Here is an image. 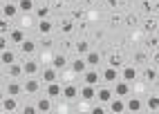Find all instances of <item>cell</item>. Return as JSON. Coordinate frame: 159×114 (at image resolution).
I'll list each match as a JSON object with an SVG mask.
<instances>
[{
	"instance_id": "1",
	"label": "cell",
	"mask_w": 159,
	"mask_h": 114,
	"mask_svg": "<svg viewBox=\"0 0 159 114\" xmlns=\"http://www.w3.org/2000/svg\"><path fill=\"white\" fill-rule=\"evenodd\" d=\"M99 81H101L99 67H88L83 72V83H88V85H99Z\"/></svg>"
},
{
	"instance_id": "2",
	"label": "cell",
	"mask_w": 159,
	"mask_h": 114,
	"mask_svg": "<svg viewBox=\"0 0 159 114\" xmlns=\"http://www.w3.org/2000/svg\"><path fill=\"white\" fill-rule=\"evenodd\" d=\"M79 96L81 101H94L97 99V85H88V83H83V87H79Z\"/></svg>"
},
{
	"instance_id": "3",
	"label": "cell",
	"mask_w": 159,
	"mask_h": 114,
	"mask_svg": "<svg viewBox=\"0 0 159 114\" xmlns=\"http://www.w3.org/2000/svg\"><path fill=\"white\" fill-rule=\"evenodd\" d=\"M119 74H121V69H116V67L110 65L108 69H103V72H101V78L108 83V85H114V83L119 81Z\"/></svg>"
},
{
	"instance_id": "4",
	"label": "cell",
	"mask_w": 159,
	"mask_h": 114,
	"mask_svg": "<svg viewBox=\"0 0 159 114\" xmlns=\"http://www.w3.org/2000/svg\"><path fill=\"white\" fill-rule=\"evenodd\" d=\"M18 14H20V11H18V2H16V0H9V2L2 5V18L11 20V18H16Z\"/></svg>"
},
{
	"instance_id": "5",
	"label": "cell",
	"mask_w": 159,
	"mask_h": 114,
	"mask_svg": "<svg viewBox=\"0 0 159 114\" xmlns=\"http://www.w3.org/2000/svg\"><path fill=\"white\" fill-rule=\"evenodd\" d=\"M112 96H114V90L112 87H99L97 85V99H99V103L108 105V103L112 101Z\"/></svg>"
},
{
	"instance_id": "6",
	"label": "cell",
	"mask_w": 159,
	"mask_h": 114,
	"mask_svg": "<svg viewBox=\"0 0 159 114\" xmlns=\"http://www.w3.org/2000/svg\"><path fill=\"white\" fill-rule=\"evenodd\" d=\"M112 90H114V96H121V99H123V96H128V94H130V83H128V81H123V78H119V81L114 83V87H112Z\"/></svg>"
},
{
	"instance_id": "7",
	"label": "cell",
	"mask_w": 159,
	"mask_h": 114,
	"mask_svg": "<svg viewBox=\"0 0 159 114\" xmlns=\"http://www.w3.org/2000/svg\"><path fill=\"white\" fill-rule=\"evenodd\" d=\"M23 92H25V87L20 85L16 78H11V81L7 83V87H5V94H9V96H20Z\"/></svg>"
},
{
	"instance_id": "8",
	"label": "cell",
	"mask_w": 159,
	"mask_h": 114,
	"mask_svg": "<svg viewBox=\"0 0 159 114\" xmlns=\"http://www.w3.org/2000/svg\"><path fill=\"white\" fill-rule=\"evenodd\" d=\"M108 112H114V114L125 112V101L121 96H112V101L108 103Z\"/></svg>"
},
{
	"instance_id": "9",
	"label": "cell",
	"mask_w": 159,
	"mask_h": 114,
	"mask_svg": "<svg viewBox=\"0 0 159 114\" xmlns=\"http://www.w3.org/2000/svg\"><path fill=\"white\" fill-rule=\"evenodd\" d=\"M45 92H47V96L49 99H58L61 96V92H63V85L56 81H52V83H45Z\"/></svg>"
},
{
	"instance_id": "10",
	"label": "cell",
	"mask_w": 159,
	"mask_h": 114,
	"mask_svg": "<svg viewBox=\"0 0 159 114\" xmlns=\"http://www.w3.org/2000/svg\"><path fill=\"white\" fill-rule=\"evenodd\" d=\"M7 38H9V43H14V45H20V43H23V40H25L27 36H25V32H23L20 27H16V29H9Z\"/></svg>"
},
{
	"instance_id": "11",
	"label": "cell",
	"mask_w": 159,
	"mask_h": 114,
	"mask_svg": "<svg viewBox=\"0 0 159 114\" xmlns=\"http://www.w3.org/2000/svg\"><path fill=\"white\" fill-rule=\"evenodd\" d=\"M0 107H2V112H16V110H18V101H16V96L5 94L2 103H0Z\"/></svg>"
},
{
	"instance_id": "12",
	"label": "cell",
	"mask_w": 159,
	"mask_h": 114,
	"mask_svg": "<svg viewBox=\"0 0 159 114\" xmlns=\"http://www.w3.org/2000/svg\"><path fill=\"white\" fill-rule=\"evenodd\" d=\"M7 76L9 78H20V76H25V69H23V65L20 63H11V65H7Z\"/></svg>"
},
{
	"instance_id": "13",
	"label": "cell",
	"mask_w": 159,
	"mask_h": 114,
	"mask_svg": "<svg viewBox=\"0 0 159 114\" xmlns=\"http://www.w3.org/2000/svg\"><path fill=\"white\" fill-rule=\"evenodd\" d=\"M61 96L65 99V101H74V99L79 96V87H76V85H72V83H70V85H63Z\"/></svg>"
},
{
	"instance_id": "14",
	"label": "cell",
	"mask_w": 159,
	"mask_h": 114,
	"mask_svg": "<svg viewBox=\"0 0 159 114\" xmlns=\"http://www.w3.org/2000/svg\"><path fill=\"white\" fill-rule=\"evenodd\" d=\"M121 78L128 81V83H134V81H137V67H134V65H125V67H121Z\"/></svg>"
},
{
	"instance_id": "15",
	"label": "cell",
	"mask_w": 159,
	"mask_h": 114,
	"mask_svg": "<svg viewBox=\"0 0 159 114\" xmlns=\"http://www.w3.org/2000/svg\"><path fill=\"white\" fill-rule=\"evenodd\" d=\"M25 94H36V92L40 90V81H36L34 76H27V83H25Z\"/></svg>"
},
{
	"instance_id": "16",
	"label": "cell",
	"mask_w": 159,
	"mask_h": 114,
	"mask_svg": "<svg viewBox=\"0 0 159 114\" xmlns=\"http://www.w3.org/2000/svg\"><path fill=\"white\" fill-rule=\"evenodd\" d=\"M23 69H25V76H36L38 72H40V67H38L36 60H25V63H23Z\"/></svg>"
},
{
	"instance_id": "17",
	"label": "cell",
	"mask_w": 159,
	"mask_h": 114,
	"mask_svg": "<svg viewBox=\"0 0 159 114\" xmlns=\"http://www.w3.org/2000/svg\"><path fill=\"white\" fill-rule=\"evenodd\" d=\"M141 107H143V103L139 99H134V96L125 101V112H132L134 114V112H141Z\"/></svg>"
},
{
	"instance_id": "18",
	"label": "cell",
	"mask_w": 159,
	"mask_h": 114,
	"mask_svg": "<svg viewBox=\"0 0 159 114\" xmlns=\"http://www.w3.org/2000/svg\"><path fill=\"white\" fill-rule=\"evenodd\" d=\"M0 63H2V67L11 65V63H16V54H14L11 49H5V51H0Z\"/></svg>"
},
{
	"instance_id": "19",
	"label": "cell",
	"mask_w": 159,
	"mask_h": 114,
	"mask_svg": "<svg viewBox=\"0 0 159 114\" xmlns=\"http://www.w3.org/2000/svg\"><path fill=\"white\" fill-rule=\"evenodd\" d=\"M52 29H54V25H52V20H47V18H40V20H38V32L43 34V36L52 34Z\"/></svg>"
},
{
	"instance_id": "20",
	"label": "cell",
	"mask_w": 159,
	"mask_h": 114,
	"mask_svg": "<svg viewBox=\"0 0 159 114\" xmlns=\"http://www.w3.org/2000/svg\"><path fill=\"white\" fill-rule=\"evenodd\" d=\"M90 65H88V60L85 58H76V60H74V63H72V72H76V74H83V72H85Z\"/></svg>"
},
{
	"instance_id": "21",
	"label": "cell",
	"mask_w": 159,
	"mask_h": 114,
	"mask_svg": "<svg viewBox=\"0 0 159 114\" xmlns=\"http://www.w3.org/2000/svg\"><path fill=\"white\" fill-rule=\"evenodd\" d=\"M52 67H54V69H65V67H67L65 54H56L54 58H52Z\"/></svg>"
},
{
	"instance_id": "22",
	"label": "cell",
	"mask_w": 159,
	"mask_h": 114,
	"mask_svg": "<svg viewBox=\"0 0 159 114\" xmlns=\"http://www.w3.org/2000/svg\"><path fill=\"white\" fill-rule=\"evenodd\" d=\"M20 51H23L25 56L27 54H34V51H36V43H34V40H29V38H25L23 43H20Z\"/></svg>"
},
{
	"instance_id": "23",
	"label": "cell",
	"mask_w": 159,
	"mask_h": 114,
	"mask_svg": "<svg viewBox=\"0 0 159 114\" xmlns=\"http://www.w3.org/2000/svg\"><path fill=\"white\" fill-rule=\"evenodd\" d=\"M36 110H38V112H49V110H52V99H49V96L38 99V101H36Z\"/></svg>"
},
{
	"instance_id": "24",
	"label": "cell",
	"mask_w": 159,
	"mask_h": 114,
	"mask_svg": "<svg viewBox=\"0 0 159 114\" xmlns=\"http://www.w3.org/2000/svg\"><path fill=\"white\" fill-rule=\"evenodd\" d=\"M157 27H159V23H157L152 16H148V18L143 20V29H146V34H155V32H157Z\"/></svg>"
},
{
	"instance_id": "25",
	"label": "cell",
	"mask_w": 159,
	"mask_h": 114,
	"mask_svg": "<svg viewBox=\"0 0 159 114\" xmlns=\"http://www.w3.org/2000/svg\"><path fill=\"white\" fill-rule=\"evenodd\" d=\"M18 2V11H23V14H29V11H34V0H16Z\"/></svg>"
},
{
	"instance_id": "26",
	"label": "cell",
	"mask_w": 159,
	"mask_h": 114,
	"mask_svg": "<svg viewBox=\"0 0 159 114\" xmlns=\"http://www.w3.org/2000/svg\"><path fill=\"white\" fill-rule=\"evenodd\" d=\"M85 60H88L90 67H99V63H101V54H99V51H88V54H85Z\"/></svg>"
},
{
	"instance_id": "27",
	"label": "cell",
	"mask_w": 159,
	"mask_h": 114,
	"mask_svg": "<svg viewBox=\"0 0 159 114\" xmlns=\"http://www.w3.org/2000/svg\"><path fill=\"white\" fill-rule=\"evenodd\" d=\"M56 76H58V69H54V67H45V69H43V83L56 81Z\"/></svg>"
},
{
	"instance_id": "28",
	"label": "cell",
	"mask_w": 159,
	"mask_h": 114,
	"mask_svg": "<svg viewBox=\"0 0 159 114\" xmlns=\"http://www.w3.org/2000/svg\"><path fill=\"white\" fill-rule=\"evenodd\" d=\"M143 78H146L148 83H157V78H159L157 67H148V69H146V74H143Z\"/></svg>"
},
{
	"instance_id": "29",
	"label": "cell",
	"mask_w": 159,
	"mask_h": 114,
	"mask_svg": "<svg viewBox=\"0 0 159 114\" xmlns=\"http://www.w3.org/2000/svg\"><path fill=\"white\" fill-rule=\"evenodd\" d=\"M74 49H76L79 56H85L88 51H90V45H88V40H79V43L74 45Z\"/></svg>"
},
{
	"instance_id": "30",
	"label": "cell",
	"mask_w": 159,
	"mask_h": 114,
	"mask_svg": "<svg viewBox=\"0 0 159 114\" xmlns=\"http://www.w3.org/2000/svg\"><path fill=\"white\" fill-rule=\"evenodd\" d=\"M146 107L150 110V112H159V96H150L146 101Z\"/></svg>"
},
{
	"instance_id": "31",
	"label": "cell",
	"mask_w": 159,
	"mask_h": 114,
	"mask_svg": "<svg viewBox=\"0 0 159 114\" xmlns=\"http://www.w3.org/2000/svg\"><path fill=\"white\" fill-rule=\"evenodd\" d=\"M34 14L38 16V20H40V18H47V16H49V7H47V5H40V7L34 9Z\"/></svg>"
},
{
	"instance_id": "32",
	"label": "cell",
	"mask_w": 159,
	"mask_h": 114,
	"mask_svg": "<svg viewBox=\"0 0 159 114\" xmlns=\"http://www.w3.org/2000/svg\"><path fill=\"white\" fill-rule=\"evenodd\" d=\"M61 32L63 34H72L74 32V23H72V20H63V23H61Z\"/></svg>"
},
{
	"instance_id": "33",
	"label": "cell",
	"mask_w": 159,
	"mask_h": 114,
	"mask_svg": "<svg viewBox=\"0 0 159 114\" xmlns=\"http://www.w3.org/2000/svg\"><path fill=\"white\" fill-rule=\"evenodd\" d=\"M110 65L116 67V69H121V56H119V54H112V56H110Z\"/></svg>"
},
{
	"instance_id": "34",
	"label": "cell",
	"mask_w": 159,
	"mask_h": 114,
	"mask_svg": "<svg viewBox=\"0 0 159 114\" xmlns=\"http://www.w3.org/2000/svg\"><path fill=\"white\" fill-rule=\"evenodd\" d=\"M0 34H9V20L0 18Z\"/></svg>"
},
{
	"instance_id": "35",
	"label": "cell",
	"mask_w": 159,
	"mask_h": 114,
	"mask_svg": "<svg viewBox=\"0 0 159 114\" xmlns=\"http://www.w3.org/2000/svg\"><path fill=\"white\" fill-rule=\"evenodd\" d=\"M141 9H143L146 14H152V2H150V0H143V2H141Z\"/></svg>"
},
{
	"instance_id": "36",
	"label": "cell",
	"mask_w": 159,
	"mask_h": 114,
	"mask_svg": "<svg viewBox=\"0 0 159 114\" xmlns=\"http://www.w3.org/2000/svg\"><path fill=\"white\" fill-rule=\"evenodd\" d=\"M5 49H9V45H7V34H0V51H5Z\"/></svg>"
},
{
	"instance_id": "37",
	"label": "cell",
	"mask_w": 159,
	"mask_h": 114,
	"mask_svg": "<svg viewBox=\"0 0 159 114\" xmlns=\"http://www.w3.org/2000/svg\"><path fill=\"white\" fill-rule=\"evenodd\" d=\"M103 112H108V107H103V103H99V105L92 107V114H103Z\"/></svg>"
},
{
	"instance_id": "38",
	"label": "cell",
	"mask_w": 159,
	"mask_h": 114,
	"mask_svg": "<svg viewBox=\"0 0 159 114\" xmlns=\"http://www.w3.org/2000/svg\"><path fill=\"white\" fill-rule=\"evenodd\" d=\"M38 110H36V105H25L23 107V114H36Z\"/></svg>"
},
{
	"instance_id": "39",
	"label": "cell",
	"mask_w": 159,
	"mask_h": 114,
	"mask_svg": "<svg viewBox=\"0 0 159 114\" xmlns=\"http://www.w3.org/2000/svg\"><path fill=\"white\" fill-rule=\"evenodd\" d=\"M81 18H83V11H79V9L72 11V20H81Z\"/></svg>"
},
{
	"instance_id": "40",
	"label": "cell",
	"mask_w": 159,
	"mask_h": 114,
	"mask_svg": "<svg viewBox=\"0 0 159 114\" xmlns=\"http://www.w3.org/2000/svg\"><path fill=\"white\" fill-rule=\"evenodd\" d=\"M134 60H137V63H143V60H146V54H143V51H139V54L134 56Z\"/></svg>"
},
{
	"instance_id": "41",
	"label": "cell",
	"mask_w": 159,
	"mask_h": 114,
	"mask_svg": "<svg viewBox=\"0 0 159 114\" xmlns=\"http://www.w3.org/2000/svg\"><path fill=\"white\" fill-rule=\"evenodd\" d=\"M49 47H52V40L43 36V49H49Z\"/></svg>"
},
{
	"instance_id": "42",
	"label": "cell",
	"mask_w": 159,
	"mask_h": 114,
	"mask_svg": "<svg viewBox=\"0 0 159 114\" xmlns=\"http://www.w3.org/2000/svg\"><path fill=\"white\" fill-rule=\"evenodd\" d=\"M110 23H112V25H119V23H121V16H119V14H114V16H112V20H110Z\"/></svg>"
},
{
	"instance_id": "43",
	"label": "cell",
	"mask_w": 159,
	"mask_h": 114,
	"mask_svg": "<svg viewBox=\"0 0 159 114\" xmlns=\"http://www.w3.org/2000/svg\"><path fill=\"white\" fill-rule=\"evenodd\" d=\"M148 45H150V47H159V38H150V40H148Z\"/></svg>"
},
{
	"instance_id": "44",
	"label": "cell",
	"mask_w": 159,
	"mask_h": 114,
	"mask_svg": "<svg viewBox=\"0 0 159 114\" xmlns=\"http://www.w3.org/2000/svg\"><path fill=\"white\" fill-rule=\"evenodd\" d=\"M137 23H139V18H137V16H130L128 18V25H137Z\"/></svg>"
},
{
	"instance_id": "45",
	"label": "cell",
	"mask_w": 159,
	"mask_h": 114,
	"mask_svg": "<svg viewBox=\"0 0 159 114\" xmlns=\"http://www.w3.org/2000/svg\"><path fill=\"white\" fill-rule=\"evenodd\" d=\"M105 2H108L110 7H116V0H105Z\"/></svg>"
},
{
	"instance_id": "46",
	"label": "cell",
	"mask_w": 159,
	"mask_h": 114,
	"mask_svg": "<svg viewBox=\"0 0 159 114\" xmlns=\"http://www.w3.org/2000/svg\"><path fill=\"white\" fill-rule=\"evenodd\" d=\"M2 99H5V90H0V103H2Z\"/></svg>"
},
{
	"instance_id": "47",
	"label": "cell",
	"mask_w": 159,
	"mask_h": 114,
	"mask_svg": "<svg viewBox=\"0 0 159 114\" xmlns=\"http://www.w3.org/2000/svg\"><path fill=\"white\" fill-rule=\"evenodd\" d=\"M152 11H157V14H159V5H152Z\"/></svg>"
},
{
	"instance_id": "48",
	"label": "cell",
	"mask_w": 159,
	"mask_h": 114,
	"mask_svg": "<svg viewBox=\"0 0 159 114\" xmlns=\"http://www.w3.org/2000/svg\"><path fill=\"white\" fill-rule=\"evenodd\" d=\"M155 63H159V51H157V54H155Z\"/></svg>"
},
{
	"instance_id": "49",
	"label": "cell",
	"mask_w": 159,
	"mask_h": 114,
	"mask_svg": "<svg viewBox=\"0 0 159 114\" xmlns=\"http://www.w3.org/2000/svg\"><path fill=\"white\" fill-rule=\"evenodd\" d=\"M85 2H88V5H94V2H97V0H85Z\"/></svg>"
},
{
	"instance_id": "50",
	"label": "cell",
	"mask_w": 159,
	"mask_h": 114,
	"mask_svg": "<svg viewBox=\"0 0 159 114\" xmlns=\"http://www.w3.org/2000/svg\"><path fill=\"white\" fill-rule=\"evenodd\" d=\"M2 72H5V69H2V63H0V76H2Z\"/></svg>"
},
{
	"instance_id": "51",
	"label": "cell",
	"mask_w": 159,
	"mask_h": 114,
	"mask_svg": "<svg viewBox=\"0 0 159 114\" xmlns=\"http://www.w3.org/2000/svg\"><path fill=\"white\" fill-rule=\"evenodd\" d=\"M0 18H2V7H0Z\"/></svg>"
},
{
	"instance_id": "52",
	"label": "cell",
	"mask_w": 159,
	"mask_h": 114,
	"mask_svg": "<svg viewBox=\"0 0 159 114\" xmlns=\"http://www.w3.org/2000/svg\"><path fill=\"white\" fill-rule=\"evenodd\" d=\"M157 90H159V78H157Z\"/></svg>"
},
{
	"instance_id": "53",
	"label": "cell",
	"mask_w": 159,
	"mask_h": 114,
	"mask_svg": "<svg viewBox=\"0 0 159 114\" xmlns=\"http://www.w3.org/2000/svg\"><path fill=\"white\" fill-rule=\"evenodd\" d=\"M155 34H157V36H159V27H157V32H155Z\"/></svg>"
},
{
	"instance_id": "54",
	"label": "cell",
	"mask_w": 159,
	"mask_h": 114,
	"mask_svg": "<svg viewBox=\"0 0 159 114\" xmlns=\"http://www.w3.org/2000/svg\"><path fill=\"white\" fill-rule=\"evenodd\" d=\"M70 2H76V0H70Z\"/></svg>"
}]
</instances>
